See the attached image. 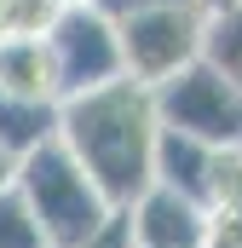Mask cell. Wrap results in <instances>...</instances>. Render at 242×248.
Segmentation results:
<instances>
[{"label":"cell","mask_w":242,"mask_h":248,"mask_svg":"<svg viewBox=\"0 0 242 248\" xmlns=\"http://www.w3.org/2000/svg\"><path fill=\"white\" fill-rule=\"evenodd\" d=\"M156 98L138 81H104L92 93L58 98V144L81 162V173L98 185L110 208H127L150 185V150H156Z\"/></svg>","instance_id":"1"},{"label":"cell","mask_w":242,"mask_h":248,"mask_svg":"<svg viewBox=\"0 0 242 248\" xmlns=\"http://www.w3.org/2000/svg\"><path fill=\"white\" fill-rule=\"evenodd\" d=\"M12 190L23 196L46 248H87L116 214L58 139H46V144H35L29 156L12 162Z\"/></svg>","instance_id":"2"},{"label":"cell","mask_w":242,"mask_h":248,"mask_svg":"<svg viewBox=\"0 0 242 248\" xmlns=\"http://www.w3.org/2000/svg\"><path fill=\"white\" fill-rule=\"evenodd\" d=\"M202 35H208V12L196 0H167V6H144L116 17L121 41V75L138 87H162L167 75H179L184 63L202 58Z\"/></svg>","instance_id":"3"},{"label":"cell","mask_w":242,"mask_h":248,"mask_svg":"<svg viewBox=\"0 0 242 248\" xmlns=\"http://www.w3.org/2000/svg\"><path fill=\"white\" fill-rule=\"evenodd\" d=\"M150 98H156V122L162 127L190 133V139H202L213 150L242 144V93L208 58L184 63L179 75H167L162 87H150Z\"/></svg>","instance_id":"4"},{"label":"cell","mask_w":242,"mask_h":248,"mask_svg":"<svg viewBox=\"0 0 242 248\" xmlns=\"http://www.w3.org/2000/svg\"><path fill=\"white\" fill-rule=\"evenodd\" d=\"M41 41L52 52L58 98H75V93L104 87V81H121V41H116V17L104 6H63Z\"/></svg>","instance_id":"5"},{"label":"cell","mask_w":242,"mask_h":248,"mask_svg":"<svg viewBox=\"0 0 242 248\" xmlns=\"http://www.w3.org/2000/svg\"><path fill=\"white\" fill-rule=\"evenodd\" d=\"M127 243L133 248H202L208 243V208L167 185H144L127 208Z\"/></svg>","instance_id":"6"},{"label":"cell","mask_w":242,"mask_h":248,"mask_svg":"<svg viewBox=\"0 0 242 248\" xmlns=\"http://www.w3.org/2000/svg\"><path fill=\"white\" fill-rule=\"evenodd\" d=\"M150 185H167L202 202L213 196V144L190 139V133H173V127H156V150H150Z\"/></svg>","instance_id":"7"},{"label":"cell","mask_w":242,"mask_h":248,"mask_svg":"<svg viewBox=\"0 0 242 248\" xmlns=\"http://www.w3.org/2000/svg\"><path fill=\"white\" fill-rule=\"evenodd\" d=\"M0 93L58 104V75H52V52L41 35H0Z\"/></svg>","instance_id":"8"},{"label":"cell","mask_w":242,"mask_h":248,"mask_svg":"<svg viewBox=\"0 0 242 248\" xmlns=\"http://www.w3.org/2000/svg\"><path fill=\"white\" fill-rule=\"evenodd\" d=\"M58 139V104L52 98H12L0 93V156H29L35 144Z\"/></svg>","instance_id":"9"},{"label":"cell","mask_w":242,"mask_h":248,"mask_svg":"<svg viewBox=\"0 0 242 248\" xmlns=\"http://www.w3.org/2000/svg\"><path fill=\"white\" fill-rule=\"evenodd\" d=\"M202 58L213 63L231 87L242 93V6L231 12H219V17H208V35H202Z\"/></svg>","instance_id":"10"},{"label":"cell","mask_w":242,"mask_h":248,"mask_svg":"<svg viewBox=\"0 0 242 248\" xmlns=\"http://www.w3.org/2000/svg\"><path fill=\"white\" fill-rule=\"evenodd\" d=\"M0 248H46L35 219H29V208H23V196L12 185L0 190Z\"/></svg>","instance_id":"11"},{"label":"cell","mask_w":242,"mask_h":248,"mask_svg":"<svg viewBox=\"0 0 242 248\" xmlns=\"http://www.w3.org/2000/svg\"><path fill=\"white\" fill-rule=\"evenodd\" d=\"M213 202L242 208V144L213 150V196H208V208H213Z\"/></svg>","instance_id":"12"},{"label":"cell","mask_w":242,"mask_h":248,"mask_svg":"<svg viewBox=\"0 0 242 248\" xmlns=\"http://www.w3.org/2000/svg\"><path fill=\"white\" fill-rule=\"evenodd\" d=\"M202 248H242V208L213 202V208H208V243Z\"/></svg>","instance_id":"13"},{"label":"cell","mask_w":242,"mask_h":248,"mask_svg":"<svg viewBox=\"0 0 242 248\" xmlns=\"http://www.w3.org/2000/svg\"><path fill=\"white\" fill-rule=\"evenodd\" d=\"M110 17H127V12H144V6H167V0H98Z\"/></svg>","instance_id":"14"},{"label":"cell","mask_w":242,"mask_h":248,"mask_svg":"<svg viewBox=\"0 0 242 248\" xmlns=\"http://www.w3.org/2000/svg\"><path fill=\"white\" fill-rule=\"evenodd\" d=\"M196 6H202L208 17H219V12H231V6H242V0H196Z\"/></svg>","instance_id":"15"},{"label":"cell","mask_w":242,"mask_h":248,"mask_svg":"<svg viewBox=\"0 0 242 248\" xmlns=\"http://www.w3.org/2000/svg\"><path fill=\"white\" fill-rule=\"evenodd\" d=\"M0 35H12V0H0Z\"/></svg>","instance_id":"16"},{"label":"cell","mask_w":242,"mask_h":248,"mask_svg":"<svg viewBox=\"0 0 242 248\" xmlns=\"http://www.w3.org/2000/svg\"><path fill=\"white\" fill-rule=\"evenodd\" d=\"M12 185V156H0V190Z\"/></svg>","instance_id":"17"}]
</instances>
